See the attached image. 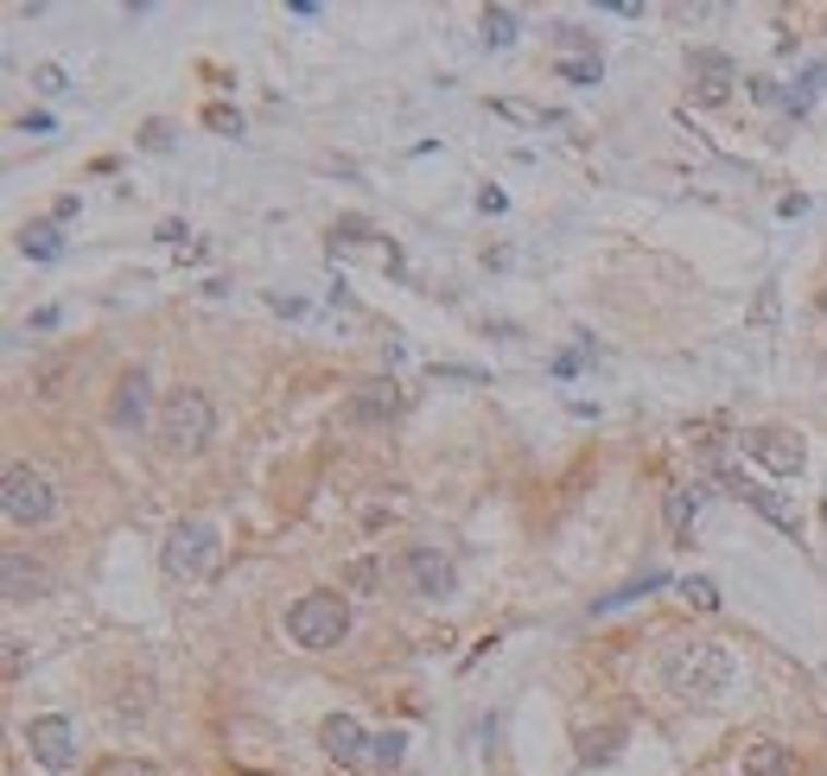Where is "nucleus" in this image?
<instances>
[{"mask_svg": "<svg viewBox=\"0 0 827 776\" xmlns=\"http://www.w3.org/2000/svg\"><path fill=\"white\" fill-rule=\"evenodd\" d=\"M662 688L675 701H719L732 688V656L719 643H675L662 656Z\"/></svg>", "mask_w": 827, "mask_h": 776, "instance_id": "obj_1", "label": "nucleus"}, {"mask_svg": "<svg viewBox=\"0 0 827 776\" xmlns=\"http://www.w3.org/2000/svg\"><path fill=\"white\" fill-rule=\"evenodd\" d=\"M287 630H293L300 649H338L344 630H350V605H344L338 592H305V598H293V611H287Z\"/></svg>", "mask_w": 827, "mask_h": 776, "instance_id": "obj_2", "label": "nucleus"}, {"mask_svg": "<svg viewBox=\"0 0 827 776\" xmlns=\"http://www.w3.org/2000/svg\"><path fill=\"white\" fill-rule=\"evenodd\" d=\"M166 573L172 580H211L217 566H224V535L211 528V522H179L172 535H166Z\"/></svg>", "mask_w": 827, "mask_h": 776, "instance_id": "obj_3", "label": "nucleus"}, {"mask_svg": "<svg viewBox=\"0 0 827 776\" xmlns=\"http://www.w3.org/2000/svg\"><path fill=\"white\" fill-rule=\"evenodd\" d=\"M204 440H211V395L204 389H179L159 407V445L166 452H197Z\"/></svg>", "mask_w": 827, "mask_h": 776, "instance_id": "obj_4", "label": "nucleus"}, {"mask_svg": "<svg viewBox=\"0 0 827 776\" xmlns=\"http://www.w3.org/2000/svg\"><path fill=\"white\" fill-rule=\"evenodd\" d=\"M0 510H7V522H20V528H38V522H51V510H58V490H51L45 471L13 465L0 478Z\"/></svg>", "mask_w": 827, "mask_h": 776, "instance_id": "obj_5", "label": "nucleus"}, {"mask_svg": "<svg viewBox=\"0 0 827 776\" xmlns=\"http://www.w3.org/2000/svg\"><path fill=\"white\" fill-rule=\"evenodd\" d=\"M745 452H752L764 471H777V478H795L808 465V445L790 427H757V433H745Z\"/></svg>", "mask_w": 827, "mask_h": 776, "instance_id": "obj_6", "label": "nucleus"}, {"mask_svg": "<svg viewBox=\"0 0 827 776\" xmlns=\"http://www.w3.org/2000/svg\"><path fill=\"white\" fill-rule=\"evenodd\" d=\"M26 744H33V757L45 771H71L76 764V732H71V719H58V713H38L26 726Z\"/></svg>", "mask_w": 827, "mask_h": 776, "instance_id": "obj_7", "label": "nucleus"}, {"mask_svg": "<svg viewBox=\"0 0 827 776\" xmlns=\"http://www.w3.org/2000/svg\"><path fill=\"white\" fill-rule=\"evenodd\" d=\"M319 744H325L332 764H370V739H363V726H357L350 713H332V719L319 726Z\"/></svg>", "mask_w": 827, "mask_h": 776, "instance_id": "obj_8", "label": "nucleus"}, {"mask_svg": "<svg viewBox=\"0 0 827 776\" xmlns=\"http://www.w3.org/2000/svg\"><path fill=\"white\" fill-rule=\"evenodd\" d=\"M388 414H401V389L376 375V382H357L350 389V402H344V420H388Z\"/></svg>", "mask_w": 827, "mask_h": 776, "instance_id": "obj_9", "label": "nucleus"}, {"mask_svg": "<svg viewBox=\"0 0 827 776\" xmlns=\"http://www.w3.org/2000/svg\"><path fill=\"white\" fill-rule=\"evenodd\" d=\"M408 586L420 598H446L452 592V560L433 554V548H408Z\"/></svg>", "mask_w": 827, "mask_h": 776, "instance_id": "obj_10", "label": "nucleus"}, {"mask_svg": "<svg viewBox=\"0 0 827 776\" xmlns=\"http://www.w3.org/2000/svg\"><path fill=\"white\" fill-rule=\"evenodd\" d=\"M687 71L700 76V96H707V103H719V96H726V83L739 76V64H732L726 51H707V45H700V51H687Z\"/></svg>", "mask_w": 827, "mask_h": 776, "instance_id": "obj_11", "label": "nucleus"}, {"mask_svg": "<svg viewBox=\"0 0 827 776\" xmlns=\"http://www.w3.org/2000/svg\"><path fill=\"white\" fill-rule=\"evenodd\" d=\"M0 586H7V598H38L51 580H45L38 560H26L20 548H7V560H0Z\"/></svg>", "mask_w": 827, "mask_h": 776, "instance_id": "obj_12", "label": "nucleus"}, {"mask_svg": "<svg viewBox=\"0 0 827 776\" xmlns=\"http://www.w3.org/2000/svg\"><path fill=\"white\" fill-rule=\"evenodd\" d=\"M732 490H739V497L752 503L757 516H770V522H777L783 535H802V516H795V510L783 503V497H777V490H764V483H752V478H732Z\"/></svg>", "mask_w": 827, "mask_h": 776, "instance_id": "obj_13", "label": "nucleus"}, {"mask_svg": "<svg viewBox=\"0 0 827 776\" xmlns=\"http://www.w3.org/2000/svg\"><path fill=\"white\" fill-rule=\"evenodd\" d=\"M745 776H795V764H790V744H777V739H757V744H745Z\"/></svg>", "mask_w": 827, "mask_h": 776, "instance_id": "obj_14", "label": "nucleus"}, {"mask_svg": "<svg viewBox=\"0 0 827 776\" xmlns=\"http://www.w3.org/2000/svg\"><path fill=\"white\" fill-rule=\"evenodd\" d=\"M662 516H669V535L687 541V528H694V516H700V483H675L669 503H662Z\"/></svg>", "mask_w": 827, "mask_h": 776, "instance_id": "obj_15", "label": "nucleus"}, {"mask_svg": "<svg viewBox=\"0 0 827 776\" xmlns=\"http://www.w3.org/2000/svg\"><path fill=\"white\" fill-rule=\"evenodd\" d=\"M115 420H121V427H141V420H147V375H141V370H128V375H121V395H115Z\"/></svg>", "mask_w": 827, "mask_h": 776, "instance_id": "obj_16", "label": "nucleus"}, {"mask_svg": "<svg viewBox=\"0 0 827 776\" xmlns=\"http://www.w3.org/2000/svg\"><path fill=\"white\" fill-rule=\"evenodd\" d=\"M822 83H827V64H815V71H802V83H795L790 96H783V103H790V115H808V109H815Z\"/></svg>", "mask_w": 827, "mask_h": 776, "instance_id": "obj_17", "label": "nucleus"}, {"mask_svg": "<svg viewBox=\"0 0 827 776\" xmlns=\"http://www.w3.org/2000/svg\"><path fill=\"white\" fill-rule=\"evenodd\" d=\"M20 249H26L33 261H58V249H64V242H58V229H51V223H33V229L20 236Z\"/></svg>", "mask_w": 827, "mask_h": 776, "instance_id": "obj_18", "label": "nucleus"}, {"mask_svg": "<svg viewBox=\"0 0 827 776\" xmlns=\"http://www.w3.org/2000/svg\"><path fill=\"white\" fill-rule=\"evenodd\" d=\"M510 38H516V13H510V7H484V45L503 51Z\"/></svg>", "mask_w": 827, "mask_h": 776, "instance_id": "obj_19", "label": "nucleus"}, {"mask_svg": "<svg viewBox=\"0 0 827 776\" xmlns=\"http://www.w3.org/2000/svg\"><path fill=\"white\" fill-rule=\"evenodd\" d=\"M554 45H561L566 58H599V45H592V33H579V26H554Z\"/></svg>", "mask_w": 827, "mask_h": 776, "instance_id": "obj_20", "label": "nucleus"}, {"mask_svg": "<svg viewBox=\"0 0 827 776\" xmlns=\"http://www.w3.org/2000/svg\"><path fill=\"white\" fill-rule=\"evenodd\" d=\"M401 732H376V739H370V764H376V771H388V764H401Z\"/></svg>", "mask_w": 827, "mask_h": 776, "instance_id": "obj_21", "label": "nucleus"}, {"mask_svg": "<svg viewBox=\"0 0 827 776\" xmlns=\"http://www.w3.org/2000/svg\"><path fill=\"white\" fill-rule=\"evenodd\" d=\"M681 598H687L694 611H719V586L714 580H681Z\"/></svg>", "mask_w": 827, "mask_h": 776, "instance_id": "obj_22", "label": "nucleus"}, {"mask_svg": "<svg viewBox=\"0 0 827 776\" xmlns=\"http://www.w3.org/2000/svg\"><path fill=\"white\" fill-rule=\"evenodd\" d=\"M561 76L586 89V83H599V76H604V64H599V58H561Z\"/></svg>", "mask_w": 827, "mask_h": 776, "instance_id": "obj_23", "label": "nucleus"}, {"mask_svg": "<svg viewBox=\"0 0 827 776\" xmlns=\"http://www.w3.org/2000/svg\"><path fill=\"white\" fill-rule=\"evenodd\" d=\"M656 586H662V573H643L637 586H624V592H611V598H599L592 611H611V605H631V598H643V592H656Z\"/></svg>", "mask_w": 827, "mask_h": 776, "instance_id": "obj_24", "label": "nucleus"}, {"mask_svg": "<svg viewBox=\"0 0 827 776\" xmlns=\"http://www.w3.org/2000/svg\"><path fill=\"white\" fill-rule=\"evenodd\" d=\"M96 776H159V771H153V764H134V757H103Z\"/></svg>", "mask_w": 827, "mask_h": 776, "instance_id": "obj_25", "label": "nucleus"}, {"mask_svg": "<svg viewBox=\"0 0 827 776\" xmlns=\"http://www.w3.org/2000/svg\"><path fill=\"white\" fill-rule=\"evenodd\" d=\"M33 83L45 89V96H64V89H71V76L58 71V64H38V71H33Z\"/></svg>", "mask_w": 827, "mask_h": 776, "instance_id": "obj_26", "label": "nucleus"}, {"mask_svg": "<svg viewBox=\"0 0 827 776\" xmlns=\"http://www.w3.org/2000/svg\"><path fill=\"white\" fill-rule=\"evenodd\" d=\"M350 586H357V592H376V586H382L376 560H350Z\"/></svg>", "mask_w": 827, "mask_h": 776, "instance_id": "obj_27", "label": "nucleus"}, {"mask_svg": "<svg viewBox=\"0 0 827 776\" xmlns=\"http://www.w3.org/2000/svg\"><path fill=\"white\" fill-rule=\"evenodd\" d=\"M204 121H211L217 134H242V115H236V109H211V115H204Z\"/></svg>", "mask_w": 827, "mask_h": 776, "instance_id": "obj_28", "label": "nucleus"}, {"mask_svg": "<svg viewBox=\"0 0 827 776\" xmlns=\"http://www.w3.org/2000/svg\"><path fill=\"white\" fill-rule=\"evenodd\" d=\"M26 668V636H7V674H20Z\"/></svg>", "mask_w": 827, "mask_h": 776, "instance_id": "obj_29", "label": "nucleus"}, {"mask_svg": "<svg viewBox=\"0 0 827 776\" xmlns=\"http://www.w3.org/2000/svg\"><path fill=\"white\" fill-rule=\"evenodd\" d=\"M147 147H153V153L172 147V128H166V121H153V128H147Z\"/></svg>", "mask_w": 827, "mask_h": 776, "instance_id": "obj_30", "label": "nucleus"}, {"mask_svg": "<svg viewBox=\"0 0 827 776\" xmlns=\"http://www.w3.org/2000/svg\"><path fill=\"white\" fill-rule=\"evenodd\" d=\"M822 312H827V294H822Z\"/></svg>", "mask_w": 827, "mask_h": 776, "instance_id": "obj_31", "label": "nucleus"}]
</instances>
